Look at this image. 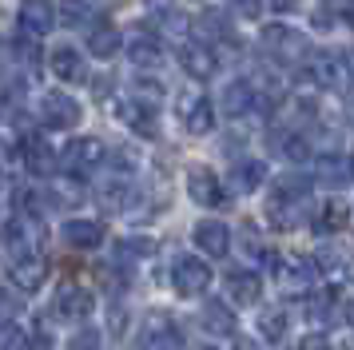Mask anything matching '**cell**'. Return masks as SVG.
Listing matches in <instances>:
<instances>
[{
    "label": "cell",
    "mask_w": 354,
    "mask_h": 350,
    "mask_svg": "<svg viewBox=\"0 0 354 350\" xmlns=\"http://www.w3.org/2000/svg\"><path fill=\"white\" fill-rule=\"evenodd\" d=\"M199 326H203L207 334L231 338V334H235V311H231L223 299H207L203 302V311H199Z\"/></svg>",
    "instance_id": "2e32d148"
},
{
    "label": "cell",
    "mask_w": 354,
    "mask_h": 350,
    "mask_svg": "<svg viewBox=\"0 0 354 350\" xmlns=\"http://www.w3.org/2000/svg\"><path fill=\"white\" fill-rule=\"evenodd\" d=\"M259 334H263L267 342H283V338H287V315H283V306H267V311L259 315Z\"/></svg>",
    "instance_id": "83f0119b"
},
{
    "label": "cell",
    "mask_w": 354,
    "mask_h": 350,
    "mask_svg": "<svg viewBox=\"0 0 354 350\" xmlns=\"http://www.w3.org/2000/svg\"><path fill=\"white\" fill-rule=\"evenodd\" d=\"M68 350H100V331H92V326H80V331L72 334Z\"/></svg>",
    "instance_id": "e575fe53"
},
{
    "label": "cell",
    "mask_w": 354,
    "mask_h": 350,
    "mask_svg": "<svg viewBox=\"0 0 354 350\" xmlns=\"http://www.w3.org/2000/svg\"><path fill=\"white\" fill-rule=\"evenodd\" d=\"M195 350H215V347H195Z\"/></svg>",
    "instance_id": "bcb514c9"
},
{
    "label": "cell",
    "mask_w": 354,
    "mask_h": 350,
    "mask_svg": "<svg viewBox=\"0 0 354 350\" xmlns=\"http://www.w3.org/2000/svg\"><path fill=\"white\" fill-rule=\"evenodd\" d=\"M342 315H346V322H351V326H354V299L346 302V306H342Z\"/></svg>",
    "instance_id": "60d3db41"
},
{
    "label": "cell",
    "mask_w": 354,
    "mask_h": 350,
    "mask_svg": "<svg viewBox=\"0 0 354 350\" xmlns=\"http://www.w3.org/2000/svg\"><path fill=\"white\" fill-rule=\"evenodd\" d=\"M195 36H199V44H219V40H227V16L219 12V8H203V12L195 16Z\"/></svg>",
    "instance_id": "603a6c76"
},
{
    "label": "cell",
    "mask_w": 354,
    "mask_h": 350,
    "mask_svg": "<svg viewBox=\"0 0 354 350\" xmlns=\"http://www.w3.org/2000/svg\"><path fill=\"white\" fill-rule=\"evenodd\" d=\"M319 179L326 183V187H342V183L351 179V167H346V159L322 156V159H319Z\"/></svg>",
    "instance_id": "f546056e"
},
{
    "label": "cell",
    "mask_w": 354,
    "mask_h": 350,
    "mask_svg": "<svg viewBox=\"0 0 354 350\" xmlns=\"http://www.w3.org/2000/svg\"><path fill=\"white\" fill-rule=\"evenodd\" d=\"M8 275H12V286H20L24 295H32L48 279V259L44 255H24L17 263H8Z\"/></svg>",
    "instance_id": "7c38bea8"
},
{
    "label": "cell",
    "mask_w": 354,
    "mask_h": 350,
    "mask_svg": "<svg viewBox=\"0 0 354 350\" xmlns=\"http://www.w3.org/2000/svg\"><path fill=\"white\" fill-rule=\"evenodd\" d=\"M80 104H76V95L68 92H44L40 100V120L44 127H56V131H64V127H76L80 124Z\"/></svg>",
    "instance_id": "5b68a950"
},
{
    "label": "cell",
    "mask_w": 354,
    "mask_h": 350,
    "mask_svg": "<svg viewBox=\"0 0 354 350\" xmlns=\"http://www.w3.org/2000/svg\"><path fill=\"white\" fill-rule=\"evenodd\" d=\"M17 295H12V291H8V286H0V326H8V322H12V318H17Z\"/></svg>",
    "instance_id": "d590c367"
},
{
    "label": "cell",
    "mask_w": 354,
    "mask_h": 350,
    "mask_svg": "<svg viewBox=\"0 0 354 350\" xmlns=\"http://www.w3.org/2000/svg\"><path fill=\"white\" fill-rule=\"evenodd\" d=\"M88 4H92V8H96V12H100L104 4H115V0H88Z\"/></svg>",
    "instance_id": "7bdbcfd3"
},
{
    "label": "cell",
    "mask_w": 354,
    "mask_h": 350,
    "mask_svg": "<svg viewBox=\"0 0 354 350\" xmlns=\"http://www.w3.org/2000/svg\"><path fill=\"white\" fill-rule=\"evenodd\" d=\"M346 167H351V179H354V156H351V163H346Z\"/></svg>",
    "instance_id": "ee69618b"
},
{
    "label": "cell",
    "mask_w": 354,
    "mask_h": 350,
    "mask_svg": "<svg viewBox=\"0 0 354 350\" xmlns=\"http://www.w3.org/2000/svg\"><path fill=\"white\" fill-rule=\"evenodd\" d=\"M195 247L203 255H211V259H223L227 251H231V231H227V223L219 219H203V223H195Z\"/></svg>",
    "instance_id": "4fadbf2b"
},
{
    "label": "cell",
    "mask_w": 354,
    "mask_h": 350,
    "mask_svg": "<svg viewBox=\"0 0 354 350\" xmlns=\"http://www.w3.org/2000/svg\"><path fill=\"white\" fill-rule=\"evenodd\" d=\"M310 267H315V275H322V279H330V286H342L346 279H351V255L346 251H330V247H322L315 259H310Z\"/></svg>",
    "instance_id": "e0dca14e"
},
{
    "label": "cell",
    "mask_w": 354,
    "mask_h": 350,
    "mask_svg": "<svg viewBox=\"0 0 354 350\" xmlns=\"http://www.w3.org/2000/svg\"><path fill=\"white\" fill-rule=\"evenodd\" d=\"M108 159V147H104V140H96V136H80V140H72V147L64 151V159H60V167H64L72 179H84V175H92Z\"/></svg>",
    "instance_id": "3957f363"
},
{
    "label": "cell",
    "mask_w": 354,
    "mask_h": 350,
    "mask_svg": "<svg viewBox=\"0 0 354 350\" xmlns=\"http://www.w3.org/2000/svg\"><path fill=\"white\" fill-rule=\"evenodd\" d=\"M56 12L64 16L68 28H84V24H92V20H96V8H92L88 0H64Z\"/></svg>",
    "instance_id": "f1b7e54d"
},
{
    "label": "cell",
    "mask_w": 354,
    "mask_h": 350,
    "mask_svg": "<svg viewBox=\"0 0 354 350\" xmlns=\"http://www.w3.org/2000/svg\"><path fill=\"white\" fill-rule=\"evenodd\" d=\"M0 187H4V172H0Z\"/></svg>",
    "instance_id": "7dc6e473"
},
{
    "label": "cell",
    "mask_w": 354,
    "mask_h": 350,
    "mask_svg": "<svg viewBox=\"0 0 354 350\" xmlns=\"http://www.w3.org/2000/svg\"><path fill=\"white\" fill-rule=\"evenodd\" d=\"M179 120L192 136H207L215 127V104L203 92H183L179 95Z\"/></svg>",
    "instance_id": "8992f818"
},
{
    "label": "cell",
    "mask_w": 354,
    "mask_h": 350,
    "mask_svg": "<svg viewBox=\"0 0 354 350\" xmlns=\"http://www.w3.org/2000/svg\"><path fill=\"white\" fill-rule=\"evenodd\" d=\"M227 295L235 299V306H255V302L263 299V279L247 267L227 270Z\"/></svg>",
    "instance_id": "5bb4252c"
},
{
    "label": "cell",
    "mask_w": 354,
    "mask_h": 350,
    "mask_svg": "<svg viewBox=\"0 0 354 350\" xmlns=\"http://www.w3.org/2000/svg\"><path fill=\"white\" fill-rule=\"evenodd\" d=\"M120 120H124L136 136H144V140H156V136H160L156 108H147V104H140V100H128V104L120 108Z\"/></svg>",
    "instance_id": "ac0fdd59"
},
{
    "label": "cell",
    "mask_w": 354,
    "mask_h": 350,
    "mask_svg": "<svg viewBox=\"0 0 354 350\" xmlns=\"http://www.w3.org/2000/svg\"><path fill=\"white\" fill-rule=\"evenodd\" d=\"M342 20H346V24H351V28H354V0H351V4H346V12H342Z\"/></svg>",
    "instance_id": "b9f144b4"
},
{
    "label": "cell",
    "mask_w": 354,
    "mask_h": 350,
    "mask_svg": "<svg viewBox=\"0 0 354 350\" xmlns=\"http://www.w3.org/2000/svg\"><path fill=\"white\" fill-rule=\"evenodd\" d=\"M263 48H267V56L279 64H299L310 56V40H306L299 28H287V24H271V28H263Z\"/></svg>",
    "instance_id": "7a4b0ae2"
},
{
    "label": "cell",
    "mask_w": 354,
    "mask_h": 350,
    "mask_svg": "<svg viewBox=\"0 0 354 350\" xmlns=\"http://www.w3.org/2000/svg\"><path fill=\"white\" fill-rule=\"evenodd\" d=\"M24 167L44 179V175H52L56 167H60V156H56L40 136H28V140H24Z\"/></svg>",
    "instance_id": "d6986e66"
},
{
    "label": "cell",
    "mask_w": 354,
    "mask_h": 350,
    "mask_svg": "<svg viewBox=\"0 0 354 350\" xmlns=\"http://www.w3.org/2000/svg\"><path fill=\"white\" fill-rule=\"evenodd\" d=\"M0 350H32V342H28V334L12 322V326H0Z\"/></svg>",
    "instance_id": "d6a6232c"
},
{
    "label": "cell",
    "mask_w": 354,
    "mask_h": 350,
    "mask_svg": "<svg viewBox=\"0 0 354 350\" xmlns=\"http://www.w3.org/2000/svg\"><path fill=\"white\" fill-rule=\"evenodd\" d=\"M263 215H267V223L279 227V231H295V227L306 219V199H290V195H283V191H271Z\"/></svg>",
    "instance_id": "52a82bcc"
},
{
    "label": "cell",
    "mask_w": 354,
    "mask_h": 350,
    "mask_svg": "<svg viewBox=\"0 0 354 350\" xmlns=\"http://www.w3.org/2000/svg\"><path fill=\"white\" fill-rule=\"evenodd\" d=\"M163 28H167V32H176V36H179V32L187 28V16L176 12V8H171V12H163Z\"/></svg>",
    "instance_id": "74e56055"
},
{
    "label": "cell",
    "mask_w": 354,
    "mask_h": 350,
    "mask_svg": "<svg viewBox=\"0 0 354 350\" xmlns=\"http://www.w3.org/2000/svg\"><path fill=\"white\" fill-rule=\"evenodd\" d=\"M351 120H354V95H351Z\"/></svg>",
    "instance_id": "f6af8a7d"
},
{
    "label": "cell",
    "mask_w": 354,
    "mask_h": 350,
    "mask_svg": "<svg viewBox=\"0 0 354 350\" xmlns=\"http://www.w3.org/2000/svg\"><path fill=\"white\" fill-rule=\"evenodd\" d=\"M267 8H274V12H290L295 8V0H263Z\"/></svg>",
    "instance_id": "ab89813d"
},
{
    "label": "cell",
    "mask_w": 354,
    "mask_h": 350,
    "mask_svg": "<svg viewBox=\"0 0 354 350\" xmlns=\"http://www.w3.org/2000/svg\"><path fill=\"white\" fill-rule=\"evenodd\" d=\"M346 219H351L346 203H342V199H330V203L319 211V223H315V227L326 235V231H342V227H346Z\"/></svg>",
    "instance_id": "4dcf8cb0"
},
{
    "label": "cell",
    "mask_w": 354,
    "mask_h": 350,
    "mask_svg": "<svg viewBox=\"0 0 354 350\" xmlns=\"http://www.w3.org/2000/svg\"><path fill=\"white\" fill-rule=\"evenodd\" d=\"M179 68L192 80H211L215 68H219V60H215V52L207 44H183L179 48Z\"/></svg>",
    "instance_id": "9a60e30c"
},
{
    "label": "cell",
    "mask_w": 354,
    "mask_h": 350,
    "mask_svg": "<svg viewBox=\"0 0 354 350\" xmlns=\"http://www.w3.org/2000/svg\"><path fill=\"white\" fill-rule=\"evenodd\" d=\"M306 151H310L306 136H287V140H283V156L295 159V163H299V159H306Z\"/></svg>",
    "instance_id": "8d00e7d4"
},
{
    "label": "cell",
    "mask_w": 354,
    "mask_h": 350,
    "mask_svg": "<svg viewBox=\"0 0 354 350\" xmlns=\"http://www.w3.org/2000/svg\"><path fill=\"white\" fill-rule=\"evenodd\" d=\"M120 48H124V36H120L115 24H100V28H92V36H88V52H92L96 60H112Z\"/></svg>",
    "instance_id": "cb8c5ba5"
},
{
    "label": "cell",
    "mask_w": 354,
    "mask_h": 350,
    "mask_svg": "<svg viewBox=\"0 0 354 350\" xmlns=\"http://www.w3.org/2000/svg\"><path fill=\"white\" fill-rule=\"evenodd\" d=\"M48 64H52V72L64 80V84H80V80H88V64H84V56L76 52V48H56L48 56Z\"/></svg>",
    "instance_id": "44dd1931"
},
{
    "label": "cell",
    "mask_w": 354,
    "mask_h": 350,
    "mask_svg": "<svg viewBox=\"0 0 354 350\" xmlns=\"http://www.w3.org/2000/svg\"><path fill=\"white\" fill-rule=\"evenodd\" d=\"M295 350H330V338H322V334H310V338H303Z\"/></svg>",
    "instance_id": "f35d334b"
},
{
    "label": "cell",
    "mask_w": 354,
    "mask_h": 350,
    "mask_svg": "<svg viewBox=\"0 0 354 350\" xmlns=\"http://www.w3.org/2000/svg\"><path fill=\"white\" fill-rule=\"evenodd\" d=\"M271 275H274V286L283 295H310V283H315V267L310 259L303 255H274L271 259Z\"/></svg>",
    "instance_id": "6da1fadb"
},
{
    "label": "cell",
    "mask_w": 354,
    "mask_h": 350,
    "mask_svg": "<svg viewBox=\"0 0 354 350\" xmlns=\"http://www.w3.org/2000/svg\"><path fill=\"white\" fill-rule=\"evenodd\" d=\"M64 239L68 247H76V251H92L104 243V223L96 219H68L64 223Z\"/></svg>",
    "instance_id": "7402d4cb"
},
{
    "label": "cell",
    "mask_w": 354,
    "mask_h": 350,
    "mask_svg": "<svg viewBox=\"0 0 354 350\" xmlns=\"http://www.w3.org/2000/svg\"><path fill=\"white\" fill-rule=\"evenodd\" d=\"M251 108H255V88H251L247 80L227 84V88H223V111H227V116H247Z\"/></svg>",
    "instance_id": "484cf974"
},
{
    "label": "cell",
    "mask_w": 354,
    "mask_h": 350,
    "mask_svg": "<svg viewBox=\"0 0 354 350\" xmlns=\"http://www.w3.org/2000/svg\"><path fill=\"white\" fill-rule=\"evenodd\" d=\"M171 286H176L179 295L195 299V295H203L211 286V267L199 255H179L176 267H171Z\"/></svg>",
    "instance_id": "277c9868"
},
{
    "label": "cell",
    "mask_w": 354,
    "mask_h": 350,
    "mask_svg": "<svg viewBox=\"0 0 354 350\" xmlns=\"http://www.w3.org/2000/svg\"><path fill=\"white\" fill-rule=\"evenodd\" d=\"M227 12H235L239 20H259V12H263V0H223Z\"/></svg>",
    "instance_id": "836d02e7"
},
{
    "label": "cell",
    "mask_w": 354,
    "mask_h": 350,
    "mask_svg": "<svg viewBox=\"0 0 354 350\" xmlns=\"http://www.w3.org/2000/svg\"><path fill=\"white\" fill-rule=\"evenodd\" d=\"M144 347L147 350H179V326L171 315H163V311H156V315L144 318Z\"/></svg>",
    "instance_id": "8fae6325"
},
{
    "label": "cell",
    "mask_w": 354,
    "mask_h": 350,
    "mask_svg": "<svg viewBox=\"0 0 354 350\" xmlns=\"http://www.w3.org/2000/svg\"><path fill=\"white\" fill-rule=\"evenodd\" d=\"M128 56H131V64H136V68H160V64H163V48H160V40H156V36L140 32V36L128 44Z\"/></svg>",
    "instance_id": "d4e9b609"
},
{
    "label": "cell",
    "mask_w": 354,
    "mask_h": 350,
    "mask_svg": "<svg viewBox=\"0 0 354 350\" xmlns=\"http://www.w3.org/2000/svg\"><path fill=\"white\" fill-rule=\"evenodd\" d=\"M20 28L28 36H48L56 28V0H20Z\"/></svg>",
    "instance_id": "30bf717a"
},
{
    "label": "cell",
    "mask_w": 354,
    "mask_h": 350,
    "mask_svg": "<svg viewBox=\"0 0 354 350\" xmlns=\"http://www.w3.org/2000/svg\"><path fill=\"white\" fill-rule=\"evenodd\" d=\"M267 183V163L263 159H239L235 167H231V191H239V195H251Z\"/></svg>",
    "instance_id": "ffe728a7"
},
{
    "label": "cell",
    "mask_w": 354,
    "mask_h": 350,
    "mask_svg": "<svg viewBox=\"0 0 354 350\" xmlns=\"http://www.w3.org/2000/svg\"><path fill=\"white\" fill-rule=\"evenodd\" d=\"M96 311V299L88 295V286H76V283H64L56 291V315L68 318V322H84V318H92Z\"/></svg>",
    "instance_id": "9c48e42d"
},
{
    "label": "cell",
    "mask_w": 354,
    "mask_h": 350,
    "mask_svg": "<svg viewBox=\"0 0 354 350\" xmlns=\"http://www.w3.org/2000/svg\"><path fill=\"white\" fill-rule=\"evenodd\" d=\"M187 195H192L199 207H223L227 203V191L219 183V175L211 167H192L187 172Z\"/></svg>",
    "instance_id": "ba28073f"
},
{
    "label": "cell",
    "mask_w": 354,
    "mask_h": 350,
    "mask_svg": "<svg viewBox=\"0 0 354 350\" xmlns=\"http://www.w3.org/2000/svg\"><path fill=\"white\" fill-rule=\"evenodd\" d=\"M156 255V239L151 235H128L115 243V263H140Z\"/></svg>",
    "instance_id": "4316f807"
},
{
    "label": "cell",
    "mask_w": 354,
    "mask_h": 350,
    "mask_svg": "<svg viewBox=\"0 0 354 350\" xmlns=\"http://www.w3.org/2000/svg\"><path fill=\"white\" fill-rule=\"evenodd\" d=\"M303 311L310 322H326V315H330V295H303Z\"/></svg>",
    "instance_id": "1f68e13d"
}]
</instances>
